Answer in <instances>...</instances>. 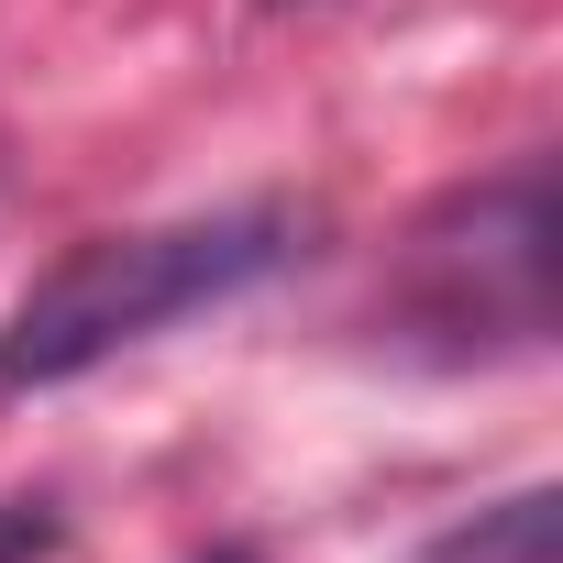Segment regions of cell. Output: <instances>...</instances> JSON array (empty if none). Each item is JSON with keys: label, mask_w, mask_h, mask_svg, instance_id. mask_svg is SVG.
I'll return each instance as SVG.
<instances>
[{"label": "cell", "mask_w": 563, "mask_h": 563, "mask_svg": "<svg viewBox=\"0 0 563 563\" xmlns=\"http://www.w3.org/2000/svg\"><path fill=\"white\" fill-rule=\"evenodd\" d=\"M299 210H199V221H144V232H89L67 243L0 321V387H67L89 365H111L122 343H155L188 310L243 299L254 276H276L299 254Z\"/></svg>", "instance_id": "obj_1"}, {"label": "cell", "mask_w": 563, "mask_h": 563, "mask_svg": "<svg viewBox=\"0 0 563 563\" xmlns=\"http://www.w3.org/2000/svg\"><path fill=\"white\" fill-rule=\"evenodd\" d=\"M552 530H563V497L552 486H519V497L453 519L442 541H420V563H552Z\"/></svg>", "instance_id": "obj_3"}, {"label": "cell", "mask_w": 563, "mask_h": 563, "mask_svg": "<svg viewBox=\"0 0 563 563\" xmlns=\"http://www.w3.org/2000/svg\"><path fill=\"white\" fill-rule=\"evenodd\" d=\"M56 552V508L45 497H0V563H45Z\"/></svg>", "instance_id": "obj_4"}, {"label": "cell", "mask_w": 563, "mask_h": 563, "mask_svg": "<svg viewBox=\"0 0 563 563\" xmlns=\"http://www.w3.org/2000/svg\"><path fill=\"white\" fill-rule=\"evenodd\" d=\"M387 321H398V343H420L442 365L541 354L552 343V177L497 166V177L431 199L398 254Z\"/></svg>", "instance_id": "obj_2"}, {"label": "cell", "mask_w": 563, "mask_h": 563, "mask_svg": "<svg viewBox=\"0 0 563 563\" xmlns=\"http://www.w3.org/2000/svg\"><path fill=\"white\" fill-rule=\"evenodd\" d=\"M199 563H265V552H243V541H221V552H199Z\"/></svg>", "instance_id": "obj_5"}]
</instances>
